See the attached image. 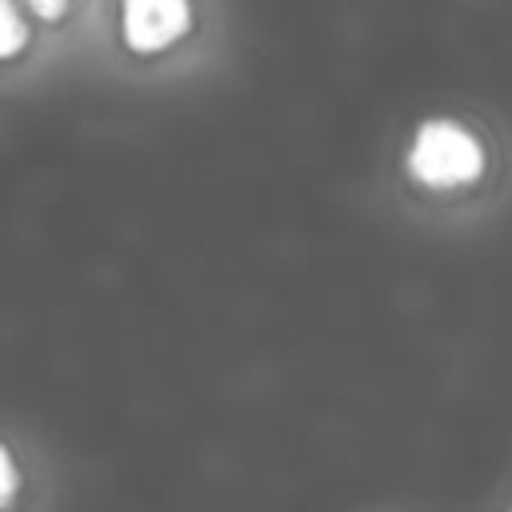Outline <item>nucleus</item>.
Wrapping results in <instances>:
<instances>
[{
	"instance_id": "f257e3e1",
	"label": "nucleus",
	"mask_w": 512,
	"mask_h": 512,
	"mask_svg": "<svg viewBox=\"0 0 512 512\" xmlns=\"http://www.w3.org/2000/svg\"><path fill=\"white\" fill-rule=\"evenodd\" d=\"M408 172L432 188L472 184L484 172V144L468 124L452 116H428L408 140Z\"/></svg>"
},
{
	"instance_id": "f03ea898",
	"label": "nucleus",
	"mask_w": 512,
	"mask_h": 512,
	"mask_svg": "<svg viewBox=\"0 0 512 512\" xmlns=\"http://www.w3.org/2000/svg\"><path fill=\"white\" fill-rule=\"evenodd\" d=\"M192 24V0H120V28L132 52H160Z\"/></svg>"
},
{
	"instance_id": "7ed1b4c3",
	"label": "nucleus",
	"mask_w": 512,
	"mask_h": 512,
	"mask_svg": "<svg viewBox=\"0 0 512 512\" xmlns=\"http://www.w3.org/2000/svg\"><path fill=\"white\" fill-rule=\"evenodd\" d=\"M24 40H28L24 16L16 12V4H12V0H0V56H12Z\"/></svg>"
},
{
	"instance_id": "20e7f679",
	"label": "nucleus",
	"mask_w": 512,
	"mask_h": 512,
	"mask_svg": "<svg viewBox=\"0 0 512 512\" xmlns=\"http://www.w3.org/2000/svg\"><path fill=\"white\" fill-rule=\"evenodd\" d=\"M16 488H20V468H16L12 452L0 444V508H8V504H12Z\"/></svg>"
},
{
	"instance_id": "39448f33",
	"label": "nucleus",
	"mask_w": 512,
	"mask_h": 512,
	"mask_svg": "<svg viewBox=\"0 0 512 512\" xmlns=\"http://www.w3.org/2000/svg\"><path fill=\"white\" fill-rule=\"evenodd\" d=\"M28 4H32V8L40 12V16H60L68 0H28Z\"/></svg>"
}]
</instances>
